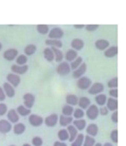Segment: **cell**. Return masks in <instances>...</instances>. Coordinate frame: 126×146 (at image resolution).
I'll list each match as a JSON object with an SVG mask.
<instances>
[{
  "instance_id": "6da1fadb",
  "label": "cell",
  "mask_w": 126,
  "mask_h": 146,
  "mask_svg": "<svg viewBox=\"0 0 126 146\" xmlns=\"http://www.w3.org/2000/svg\"><path fill=\"white\" fill-rule=\"evenodd\" d=\"M18 51L15 48H9L3 53V58L7 61H13L18 56Z\"/></svg>"
},
{
  "instance_id": "7a4b0ae2",
  "label": "cell",
  "mask_w": 126,
  "mask_h": 146,
  "mask_svg": "<svg viewBox=\"0 0 126 146\" xmlns=\"http://www.w3.org/2000/svg\"><path fill=\"white\" fill-rule=\"evenodd\" d=\"M23 100H24V106L28 108H32L33 105L35 103V97L31 93H26L23 96Z\"/></svg>"
},
{
  "instance_id": "3957f363",
  "label": "cell",
  "mask_w": 126,
  "mask_h": 146,
  "mask_svg": "<svg viewBox=\"0 0 126 146\" xmlns=\"http://www.w3.org/2000/svg\"><path fill=\"white\" fill-rule=\"evenodd\" d=\"M7 81L9 82L10 84L13 85L14 88L18 87V85L21 82V77L18 76V74H14V73H11V74H8L7 75Z\"/></svg>"
},
{
  "instance_id": "277c9868",
  "label": "cell",
  "mask_w": 126,
  "mask_h": 146,
  "mask_svg": "<svg viewBox=\"0 0 126 146\" xmlns=\"http://www.w3.org/2000/svg\"><path fill=\"white\" fill-rule=\"evenodd\" d=\"M30 124L34 127H39L41 125L42 123L44 122V119L41 116L37 114H30L28 118Z\"/></svg>"
},
{
  "instance_id": "5b68a950",
  "label": "cell",
  "mask_w": 126,
  "mask_h": 146,
  "mask_svg": "<svg viewBox=\"0 0 126 146\" xmlns=\"http://www.w3.org/2000/svg\"><path fill=\"white\" fill-rule=\"evenodd\" d=\"M7 120L13 124H16L19 121V114L16 111V110L15 109H10L7 111Z\"/></svg>"
},
{
  "instance_id": "8992f818",
  "label": "cell",
  "mask_w": 126,
  "mask_h": 146,
  "mask_svg": "<svg viewBox=\"0 0 126 146\" xmlns=\"http://www.w3.org/2000/svg\"><path fill=\"white\" fill-rule=\"evenodd\" d=\"M29 69V66L28 65H19L17 64H15L11 66V70L14 74H18V75H22L24 74Z\"/></svg>"
},
{
  "instance_id": "52a82bcc",
  "label": "cell",
  "mask_w": 126,
  "mask_h": 146,
  "mask_svg": "<svg viewBox=\"0 0 126 146\" xmlns=\"http://www.w3.org/2000/svg\"><path fill=\"white\" fill-rule=\"evenodd\" d=\"M11 122L6 119H1L0 120V133H9L12 129Z\"/></svg>"
},
{
  "instance_id": "ba28073f",
  "label": "cell",
  "mask_w": 126,
  "mask_h": 146,
  "mask_svg": "<svg viewBox=\"0 0 126 146\" xmlns=\"http://www.w3.org/2000/svg\"><path fill=\"white\" fill-rule=\"evenodd\" d=\"M3 88L5 93L6 96L7 97H10V98H12L15 96V94H16V91H15V88L13 85L10 84L8 82H6L3 84Z\"/></svg>"
},
{
  "instance_id": "9c48e42d",
  "label": "cell",
  "mask_w": 126,
  "mask_h": 146,
  "mask_svg": "<svg viewBox=\"0 0 126 146\" xmlns=\"http://www.w3.org/2000/svg\"><path fill=\"white\" fill-rule=\"evenodd\" d=\"M13 133L16 135H21L25 131L26 126L25 125L22 123V122H17L14 125L13 128Z\"/></svg>"
},
{
  "instance_id": "30bf717a",
  "label": "cell",
  "mask_w": 126,
  "mask_h": 146,
  "mask_svg": "<svg viewBox=\"0 0 126 146\" xmlns=\"http://www.w3.org/2000/svg\"><path fill=\"white\" fill-rule=\"evenodd\" d=\"M16 111L18 112L19 116H22V117H27V116H29L30 114H31L30 108H28L26 106H24V105L18 106L16 108Z\"/></svg>"
},
{
  "instance_id": "8fae6325",
  "label": "cell",
  "mask_w": 126,
  "mask_h": 146,
  "mask_svg": "<svg viewBox=\"0 0 126 146\" xmlns=\"http://www.w3.org/2000/svg\"><path fill=\"white\" fill-rule=\"evenodd\" d=\"M57 121H58V116L56 114H52L49 117H46L44 119V123L48 127H52L56 125Z\"/></svg>"
},
{
  "instance_id": "7c38bea8",
  "label": "cell",
  "mask_w": 126,
  "mask_h": 146,
  "mask_svg": "<svg viewBox=\"0 0 126 146\" xmlns=\"http://www.w3.org/2000/svg\"><path fill=\"white\" fill-rule=\"evenodd\" d=\"M62 36L63 31L58 28H53L49 33V37L51 39H60Z\"/></svg>"
},
{
  "instance_id": "4fadbf2b",
  "label": "cell",
  "mask_w": 126,
  "mask_h": 146,
  "mask_svg": "<svg viewBox=\"0 0 126 146\" xmlns=\"http://www.w3.org/2000/svg\"><path fill=\"white\" fill-rule=\"evenodd\" d=\"M44 58L49 62H52L55 58V55H54V52H53L52 49L49 48H47L44 49Z\"/></svg>"
},
{
  "instance_id": "5bb4252c",
  "label": "cell",
  "mask_w": 126,
  "mask_h": 146,
  "mask_svg": "<svg viewBox=\"0 0 126 146\" xmlns=\"http://www.w3.org/2000/svg\"><path fill=\"white\" fill-rule=\"evenodd\" d=\"M35 51H36V46H35V44H28L27 46L24 48V54L27 56H32L33 54H35Z\"/></svg>"
},
{
  "instance_id": "9a60e30c",
  "label": "cell",
  "mask_w": 126,
  "mask_h": 146,
  "mask_svg": "<svg viewBox=\"0 0 126 146\" xmlns=\"http://www.w3.org/2000/svg\"><path fill=\"white\" fill-rule=\"evenodd\" d=\"M27 62H28V56L25 55V54L18 55L16 57V63L17 65H27Z\"/></svg>"
},
{
  "instance_id": "2e32d148",
  "label": "cell",
  "mask_w": 126,
  "mask_h": 146,
  "mask_svg": "<svg viewBox=\"0 0 126 146\" xmlns=\"http://www.w3.org/2000/svg\"><path fill=\"white\" fill-rule=\"evenodd\" d=\"M69 71H70V68L66 63H62L58 67V73L60 75H65L68 74Z\"/></svg>"
},
{
  "instance_id": "e0dca14e",
  "label": "cell",
  "mask_w": 126,
  "mask_h": 146,
  "mask_svg": "<svg viewBox=\"0 0 126 146\" xmlns=\"http://www.w3.org/2000/svg\"><path fill=\"white\" fill-rule=\"evenodd\" d=\"M45 43L47 45H49V46H52V47H60L62 46V43L60 42V41L58 40V39H47V40L46 41Z\"/></svg>"
},
{
  "instance_id": "ac0fdd59",
  "label": "cell",
  "mask_w": 126,
  "mask_h": 146,
  "mask_svg": "<svg viewBox=\"0 0 126 146\" xmlns=\"http://www.w3.org/2000/svg\"><path fill=\"white\" fill-rule=\"evenodd\" d=\"M36 28L37 31L42 35H45L49 31V27L45 25H37Z\"/></svg>"
},
{
  "instance_id": "d6986e66",
  "label": "cell",
  "mask_w": 126,
  "mask_h": 146,
  "mask_svg": "<svg viewBox=\"0 0 126 146\" xmlns=\"http://www.w3.org/2000/svg\"><path fill=\"white\" fill-rule=\"evenodd\" d=\"M52 50L54 52V55H55V60L57 62H60L61 59H63V54L61 53L60 50H59L58 49H57L55 47H52Z\"/></svg>"
},
{
  "instance_id": "ffe728a7",
  "label": "cell",
  "mask_w": 126,
  "mask_h": 146,
  "mask_svg": "<svg viewBox=\"0 0 126 146\" xmlns=\"http://www.w3.org/2000/svg\"><path fill=\"white\" fill-rule=\"evenodd\" d=\"M32 144L33 146H41L43 144V140L39 137H33L32 139Z\"/></svg>"
},
{
  "instance_id": "44dd1931",
  "label": "cell",
  "mask_w": 126,
  "mask_h": 146,
  "mask_svg": "<svg viewBox=\"0 0 126 146\" xmlns=\"http://www.w3.org/2000/svg\"><path fill=\"white\" fill-rule=\"evenodd\" d=\"M8 109L7 106L5 103H0V117H2L4 115L7 114Z\"/></svg>"
},
{
  "instance_id": "7402d4cb",
  "label": "cell",
  "mask_w": 126,
  "mask_h": 146,
  "mask_svg": "<svg viewBox=\"0 0 126 146\" xmlns=\"http://www.w3.org/2000/svg\"><path fill=\"white\" fill-rule=\"evenodd\" d=\"M58 137L61 140H65V139H67V137H68L67 133H66V131L61 130V131L58 133Z\"/></svg>"
},
{
  "instance_id": "603a6c76",
  "label": "cell",
  "mask_w": 126,
  "mask_h": 146,
  "mask_svg": "<svg viewBox=\"0 0 126 146\" xmlns=\"http://www.w3.org/2000/svg\"><path fill=\"white\" fill-rule=\"evenodd\" d=\"M6 94L5 93V91L2 87H0V102H3L5 100L6 98Z\"/></svg>"
},
{
  "instance_id": "cb8c5ba5",
  "label": "cell",
  "mask_w": 126,
  "mask_h": 146,
  "mask_svg": "<svg viewBox=\"0 0 126 146\" xmlns=\"http://www.w3.org/2000/svg\"><path fill=\"white\" fill-rule=\"evenodd\" d=\"M54 146H66V145L62 143H59V142H56V143L54 144Z\"/></svg>"
},
{
  "instance_id": "d4e9b609",
  "label": "cell",
  "mask_w": 126,
  "mask_h": 146,
  "mask_svg": "<svg viewBox=\"0 0 126 146\" xmlns=\"http://www.w3.org/2000/svg\"><path fill=\"white\" fill-rule=\"evenodd\" d=\"M22 146H32L30 144H28V143H25V144H24Z\"/></svg>"
},
{
  "instance_id": "484cf974",
  "label": "cell",
  "mask_w": 126,
  "mask_h": 146,
  "mask_svg": "<svg viewBox=\"0 0 126 146\" xmlns=\"http://www.w3.org/2000/svg\"><path fill=\"white\" fill-rule=\"evenodd\" d=\"M2 44L0 42V50H2Z\"/></svg>"
},
{
  "instance_id": "4316f807",
  "label": "cell",
  "mask_w": 126,
  "mask_h": 146,
  "mask_svg": "<svg viewBox=\"0 0 126 146\" xmlns=\"http://www.w3.org/2000/svg\"><path fill=\"white\" fill-rule=\"evenodd\" d=\"M10 146H16V145H10Z\"/></svg>"
}]
</instances>
